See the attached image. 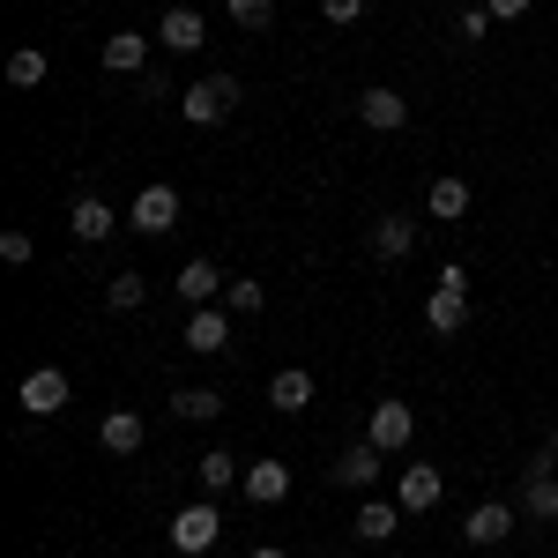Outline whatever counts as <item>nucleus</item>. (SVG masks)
Listing matches in <instances>:
<instances>
[{
    "label": "nucleus",
    "instance_id": "nucleus-1",
    "mask_svg": "<svg viewBox=\"0 0 558 558\" xmlns=\"http://www.w3.org/2000/svg\"><path fill=\"white\" fill-rule=\"evenodd\" d=\"M425 328L432 336H462L470 328V276L462 268H439V283H432V299H425Z\"/></svg>",
    "mask_w": 558,
    "mask_h": 558
},
{
    "label": "nucleus",
    "instance_id": "nucleus-2",
    "mask_svg": "<svg viewBox=\"0 0 558 558\" xmlns=\"http://www.w3.org/2000/svg\"><path fill=\"white\" fill-rule=\"evenodd\" d=\"M179 112H186V128H223L239 112V83L231 75H202V83L179 97Z\"/></svg>",
    "mask_w": 558,
    "mask_h": 558
},
{
    "label": "nucleus",
    "instance_id": "nucleus-3",
    "mask_svg": "<svg viewBox=\"0 0 558 558\" xmlns=\"http://www.w3.org/2000/svg\"><path fill=\"white\" fill-rule=\"evenodd\" d=\"M521 521H558V454L551 447L536 462H521Z\"/></svg>",
    "mask_w": 558,
    "mask_h": 558
},
{
    "label": "nucleus",
    "instance_id": "nucleus-4",
    "mask_svg": "<svg viewBox=\"0 0 558 558\" xmlns=\"http://www.w3.org/2000/svg\"><path fill=\"white\" fill-rule=\"evenodd\" d=\"M216 536H223V514H216L209 499H194V507H179V514H172V551L179 558H202Z\"/></svg>",
    "mask_w": 558,
    "mask_h": 558
},
{
    "label": "nucleus",
    "instance_id": "nucleus-5",
    "mask_svg": "<svg viewBox=\"0 0 558 558\" xmlns=\"http://www.w3.org/2000/svg\"><path fill=\"white\" fill-rule=\"evenodd\" d=\"M514 529H521V507H507V499H484V507H470V521H462L470 551H499Z\"/></svg>",
    "mask_w": 558,
    "mask_h": 558
},
{
    "label": "nucleus",
    "instance_id": "nucleus-6",
    "mask_svg": "<svg viewBox=\"0 0 558 558\" xmlns=\"http://www.w3.org/2000/svg\"><path fill=\"white\" fill-rule=\"evenodd\" d=\"M15 402H23V417H60V410H68V373H60V365H38V373H23Z\"/></svg>",
    "mask_w": 558,
    "mask_h": 558
},
{
    "label": "nucleus",
    "instance_id": "nucleus-7",
    "mask_svg": "<svg viewBox=\"0 0 558 558\" xmlns=\"http://www.w3.org/2000/svg\"><path fill=\"white\" fill-rule=\"evenodd\" d=\"M365 439H373V447H387V454H402V447L417 439V410H410V402H373Z\"/></svg>",
    "mask_w": 558,
    "mask_h": 558
},
{
    "label": "nucleus",
    "instance_id": "nucleus-8",
    "mask_svg": "<svg viewBox=\"0 0 558 558\" xmlns=\"http://www.w3.org/2000/svg\"><path fill=\"white\" fill-rule=\"evenodd\" d=\"M380 470H387V447H373V439H357V447H343V454H336V484H343V492H373V484H380Z\"/></svg>",
    "mask_w": 558,
    "mask_h": 558
},
{
    "label": "nucleus",
    "instance_id": "nucleus-9",
    "mask_svg": "<svg viewBox=\"0 0 558 558\" xmlns=\"http://www.w3.org/2000/svg\"><path fill=\"white\" fill-rule=\"evenodd\" d=\"M439 492H447V484H439L432 462H402V484H395V507H402V514H432Z\"/></svg>",
    "mask_w": 558,
    "mask_h": 558
},
{
    "label": "nucleus",
    "instance_id": "nucleus-10",
    "mask_svg": "<svg viewBox=\"0 0 558 558\" xmlns=\"http://www.w3.org/2000/svg\"><path fill=\"white\" fill-rule=\"evenodd\" d=\"M357 120H365L373 134H402V128H410V105H402V89L373 83L365 97H357Z\"/></svg>",
    "mask_w": 558,
    "mask_h": 558
},
{
    "label": "nucleus",
    "instance_id": "nucleus-11",
    "mask_svg": "<svg viewBox=\"0 0 558 558\" xmlns=\"http://www.w3.org/2000/svg\"><path fill=\"white\" fill-rule=\"evenodd\" d=\"M134 231H149V239L179 231V194L172 186H142V194H134Z\"/></svg>",
    "mask_w": 558,
    "mask_h": 558
},
{
    "label": "nucleus",
    "instance_id": "nucleus-12",
    "mask_svg": "<svg viewBox=\"0 0 558 558\" xmlns=\"http://www.w3.org/2000/svg\"><path fill=\"white\" fill-rule=\"evenodd\" d=\"M239 492H246L254 507H283V499H291V462H246Z\"/></svg>",
    "mask_w": 558,
    "mask_h": 558
},
{
    "label": "nucleus",
    "instance_id": "nucleus-13",
    "mask_svg": "<svg viewBox=\"0 0 558 558\" xmlns=\"http://www.w3.org/2000/svg\"><path fill=\"white\" fill-rule=\"evenodd\" d=\"M425 209H432V223H462V216H470V179H462V172H439L425 186Z\"/></svg>",
    "mask_w": 558,
    "mask_h": 558
},
{
    "label": "nucleus",
    "instance_id": "nucleus-14",
    "mask_svg": "<svg viewBox=\"0 0 558 558\" xmlns=\"http://www.w3.org/2000/svg\"><path fill=\"white\" fill-rule=\"evenodd\" d=\"M202 38H209L202 8H165V23H157V45L165 52H202Z\"/></svg>",
    "mask_w": 558,
    "mask_h": 558
},
{
    "label": "nucleus",
    "instance_id": "nucleus-15",
    "mask_svg": "<svg viewBox=\"0 0 558 558\" xmlns=\"http://www.w3.org/2000/svg\"><path fill=\"white\" fill-rule=\"evenodd\" d=\"M172 291H179L186 305H216L231 283H223V268H216V260H186V268L172 276Z\"/></svg>",
    "mask_w": 558,
    "mask_h": 558
},
{
    "label": "nucleus",
    "instance_id": "nucleus-16",
    "mask_svg": "<svg viewBox=\"0 0 558 558\" xmlns=\"http://www.w3.org/2000/svg\"><path fill=\"white\" fill-rule=\"evenodd\" d=\"M186 350H202V357H223V350H231V320H223V305H194V320H186Z\"/></svg>",
    "mask_w": 558,
    "mask_h": 558
},
{
    "label": "nucleus",
    "instance_id": "nucleus-17",
    "mask_svg": "<svg viewBox=\"0 0 558 558\" xmlns=\"http://www.w3.org/2000/svg\"><path fill=\"white\" fill-rule=\"evenodd\" d=\"M142 439H149L142 410H105V425H97V447L105 454H142Z\"/></svg>",
    "mask_w": 558,
    "mask_h": 558
},
{
    "label": "nucleus",
    "instance_id": "nucleus-18",
    "mask_svg": "<svg viewBox=\"0 0 558 558\" xmlns=\"http://www.w3.org/2000/svg\"><path fill=\"white\" fill-rule=\"evenodd\" d=\"M68 231H75L83 246H97V239H112V231H120V216H112V202H97V194H83V202L68 209Z\"/></svg>",
    "mask_w": 558,
    "mask_h": 558
},
{
    "label": "nucleus",
    "instance_id": "nucleus-19",
    "mask_svg": "<svg viewBox=\"0 0 558 558\" xmlns=\"http://www.w3.org/2000/svg\"><path fill=\"white\" fill-rule=\"evenodd\" d=\"M373 254L380 260H410L417 254V223H410V216H380V223H373Z\"/></svg>",
    "mask_w": 558,
    "mask_h": 558
},
{
    "label": "nucleus",
    "instance_id": "nucleus-20",
    "mask_svg": "<svg viewBox=\"0 0 558 558\" xmlns=\"http://www.w3.org/2000/svg\"><path fill=\"white\" fill-rule=\"evenodd\" d=\"M268 402H276L283 417H299L305 402H313V373H305V365H283V373L268 380Z\"/></svg>",
    "mask_w": 558,
    "mask_h": 558
},
{
    "label": "nucleus",
    "instance_id": "nucleus-21",
    "mask_svg": "<svg viewBox=\"0 0 558 558\" xmlns=\"http://www.w3.org/2000/svg\"><path fill=\"white\" fill-rule=\"evenodd\" d=\"M350 529H357L365 544H387V536L402 529V507H395V499H365V507L350 514Z\"/></svg>",
    "mask_w": 558,
    "mask_h": 558
},
{
    "label": "nucleus",
    "instance_id": "nucleus-22",
    "mask_svg": "<svg viewBox=\"0 0 558 558\" xmlns=\"http://www.w3.org/2000/svg\"><path fill=\"white\" fill-rule=\"evenodd\" d=\"M142 60H149V38H142V31H112V38H105V68H112V75H142Z\"/></svg>",
    "mask_w": 558,
    "mask_h": 558
},
{
    "label": "nucleus",
    "instance_id": "nucleus-23",
    "mask_svg": "<svg viewBox=\"0 0 558 558\" xmlns=\"http://www.w3.org/2000/svg\"><path fill=\"white\" fill-rule=\"evenodd\" d=\"M172 410L186 417V425H209V417H223V395H216V387H179Z\"/></svg>",
    "mask_w": 558,
    "mask_h": 558
},
{
    "label": "nucleus",
    "instance_id": "nucleus-24",
    "mask_svg": "<svg viewBox=\"0 0 558 558\" xmlns=\"http://www.w3.org/2000/svg\"><path fill=\"white\" fill-rule=\"evenodd\" d=\"M194 476H202V492H209V499H216V492H231V484H239V476H246V470H239V462H231V454L216 447V454H202V462H194Z\"/></svg>",
    "mask_w": 558,
    "mask_h": 558
},
{
    "label": "nucleus",
    "instance_id": "nucleus-25",
    "mask_svg": "<svg viewBox=\"0 0 558 558\" xmlns=\"http://www.w3.org/2000/svg\"><path fill=\"white\" fill-rule=\"evenodd\" d=\"M142 299H149V276H134V268H120V276L105 283V305H112V313H134Z\"/></svg>",
    "mask_w": 558,
    "mask_h": 558
},
{
    "label": "nucleus",
    "instance_id": "nucleus-26",
    "mask_svg": "<svg viewBox=\"0 0 558 558\" xmlns=\"http://www.w3.org/2000/svg\"><path fill=\"white\" fill-rule=\"evenodd\" d=\"M8 83H15V89H38L45 83V52H38V45H15V52H8Z\"/></svg>",
    "mask_w": 558,
    "mask_h": 558
},
{
    "label": "nucleus",
    "instance_id": "nucleus-27",
    "mask_svg": "<svg viewBox=\"0 0 558 558\" xmlns=\"http://www.w3.org/2000/svg\"><path fill=\"white\" fill-rule=\"evenodd\" d=\"M223 15H231L239 31H268V15H276V0H223Z\"/></svg>",
    "mask_w": 558,
    "mask_h": 558
},
{
    "label": "nucleus",
    "instance_id": "nucleus-28",
    "mask_svg": "<svg viewBox=\"0 0 558 558\" xmlns=\"http://www.w3.org/2000/svg\"><path fill=\"white\" fill-rule=\"evenodd\" d=\"M223 305H231V313H260V305H268V291H260L254 276H231V291H223Z\"/></svg>",
    "mask_w": 558,
    "mask_h": 558
},
{
    "label": "nucleus",
    "instance_id": "nucleus-29",
    "mask_svg": "<svg viewBox=\"0 0 558 558\" xmlns=\"http://www.w3.org/2000/svg\"><path fill=\"white\" fill-rule=\"evenodd\" d=\"M31 254H38V239L8 223V231H0V260H8V268H23V260H31Z\"/></svg>",
    "mask_w": 558,
    "mask_h": 558
},
{
    "label": "nucleus",
    "instance_id": "nucleus-30",
    "mask_svg": "<svg viewBox=\"0 0 558 558\" xmlns=\"http://www.w3.org/2000/svg\"><path fill=\"white\" fill-rule=\"evenodd\" d=\"M454 31H462V45H484V38H492V8H484V0L462 8V23H454Z\"/></svg>",
    "mask_w": 558,
    "mask_h": 558
},
{
    "label": "nucleus",
    "instance_id": "nucleus-31",
    "mask_svg": "<svg viewBox=\"0 0 558 558\" xmlns=\"http://www.w3.org/2000/svg\"><path fill=\"white\" fill-rule=\"evenodd\" d=\"M320 15H328V23H357V15H365V0H320Z\"/></svg>",
    "mask_w": 558,
    "mask_h": 558
},
{
    "label": "nucleus",
    "instance_id": "nucleus-32",
    "mask_svg": "<svg viewBox=\"0 0 558 558\" xmlns=\"http://www.w3.org/2000/svg\"><path fill=\"white\" fill-rule=\"evenodd\" d=\"M492 8V23H514V15H529V0H484Z\"/></svg>",
    "mask_w": 558,
    "mask_h": 558
},
{
    "label": "nucleus",
    "instance_id": "nucleus-33",
    "mask_svg": "<svg viewBox=\"0 0 558 558\" xmlns=\"http://www.w3.org/2000/svg\"><path fill=\"white\" fill-rule=\"evenodd\" d=\"M254 558H283V551H276V544H260V551H254Z\"/></svg>",
    "mask_w": 558,
    "mask_h": 558
},
{
    "label": "nucleus",
    "instance_id": "nucleus-34",
    "mask_svg": "<svg viewBox=\"0 0 558 558\" xmlns=\"http://www.w3.org/2000/svg\"><path fill=\"white\" fill-rule=\"evenodd\" d=\"M551 454H558V425H551Z\"/></svg>",
    "mask_w": 558,
    "mask_h": 558
},
{
    "label": "nucleus",
    "instance_id": "nucleus-35",
    "mask_svg": "<svg viewBox=\"0 0 558 558\" xmlns=\"http://www.w3.org/2000/svg\"><path fill=\"white\" fill-rule=\"evenodd\" d=\"M476 558H499V551H476Z\"/></svg>",
    "mask_w": 558,
    "mask_h": 558
}]
</instances>
